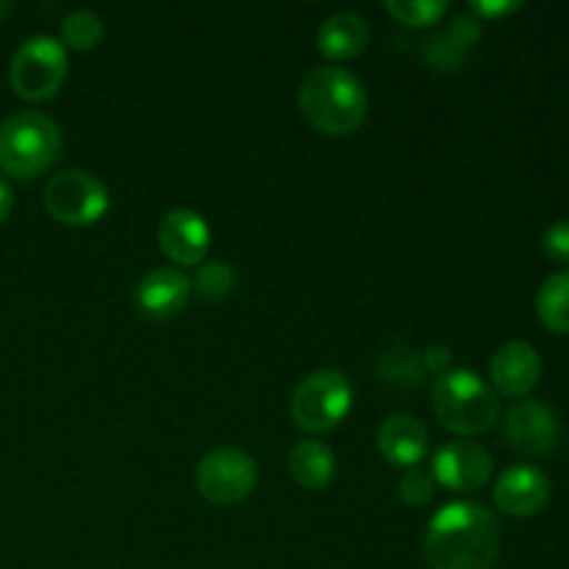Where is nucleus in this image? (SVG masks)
<instances>
[{
    "instance_id": "1",
    "label": "nucleus",
    "mask_w": 569,
    "mask_h": 569,
    "mask_svg": "<svg viewBox=\"0 0 569 569\" xmlns=\"http://www.w3.org/2000/svg\"><path fill=\"white\" fill-rule=\"evenodd\" d=\"M422 550L431 569H492L500 556V526L483 503L459 500L433 517Z\"/></svg>"
},
{
    "instance_id": "2",
    "label": "nucleus",
    "mask_w": 569,
    "mask_h": 569,
    "mask_svg": "<svg viewBox=\"0 0 569 569\" xmlns=\"http://www.w3.org/2000/svg\"><path fill=\"white\" fill-rule=\"evenodd\" d=\"M300 114L328 137H348L367 120V92L353 72L342 67H315L298 89Z\"/></svg>"
},
{
    "instance_id": "3",
    "label": "nucleus",
    "mask_w": 569,
    "mask_h": 569,
    "mask_svg": "<svg viewBox=\"0 0 569 569\" xmlns=\"http://www.w3.org/2000/svg\"><path fill=\"white\" fill-rule=\"evenodd\" d=\"M433 415L448 431L478 437L492 431L500 417L498 395L472 370H450L431 387Z\"/></svg>"
},
{
    "instance_id": "4",
    "label": "nucleus",
    "mask_w": 569,
    "mask_h": 569,
    "mask_svg": "<svg viewBox=\"0 0 569 569\" xmlns=\"http://www.w3.org/2000/svg\"><path fill=\"white\" fill-rule=\"evenodd\" d=\"M61 131L42 111H17L0 126V170L9 178H37L56 164Z\"/></svg>"
},
{
    "instance_id": "5",
    "label": "nucleus",
    "mask_w": 569,
    "mask_h": 569,
    "mask_svg": "<svg viewBox=\"0 0 569 569\" xmlns=\"http://www.w3.org/2000/svg\"><path fill=\"white\" fill-rule=\"evenodd\" d=\"M350 406H353V387L345 372L317 370L295 389L289 411L298 428L309 433H326L348 417Z\"/></svg>"
},
{
    "instance_id": "6",
    "label": "nucleus",
    "mask_w": 569,
    "mask_h": 569,
    "mask_svg": "<svg viewBox=\"0 0 569 569\" xmlns=\"http://www.w3.org/2000/svg\"><path fill=\"white\" fill-rule=\"evenodd\" d=\"M67 78V50L59 39L39 37L26 39L17 48L9 67L11 89L22 100H48L61 89Z\"/></svg>"
},
{
    "instance_id": "7",
    "label": "nucleus",
    "mask_w": 569,
    "mask_h": 569,
    "mask_svg": "<svg viewBox=\"0 0 569 569\" xmlns=\"http://www.w3.org/2000/svg\"><path fill=\"white\" fill-rule=\"evenodd\" d=\"M109 189L92 172L64 170L44 187V209L61 226H94L109 211Z\"/></svg>"
},
{
    "instance_id": "8",
    "label": "nucleus",
    "mask_w": 569,
    "mask_h": 569,
    "mask_svg": "<svg viewBox=\"0 0 569 569\" xmlns=\"http://www.w3.org/2000/svg\"><path fill=\"white\" fill-rule=\"evenodd\" d=\"M200 495L214 506L242 503L259 481V467L253 456L239 448H217L200 459L194 472Z\"/></svg>"
},
{
    "instance_id": "9",
    "label": "nucleus",
    "mask_w": 569,
    "mask_h": 569,
    "mask_svg": "<svg viewBox=\"0 0 569 569\" xmlns=\"http://www.w3.org/2000/svg\"><path fill=\"white\" fill-rule=\"evenodd\" d=\"M431 478L448 492H478L492 478V456L476 442H445L433 453Z\"/></svg>"
},
{
    "instance_id": "10",
    "label": "nucleus",
    "mask_w": 569,
    "mask_h": 569,
    "mask_svg": "<svg viewBox=\"0 0 569 569\" xmlns=\"http://www.w3.org/2000/svg\"><path fill=\"white\" fill-rule=\"evenodd\" d=\"M503 437L517 453L545 459L559 448V420L545 403L520 400L506 415Z\"/></svg>"
},
{
    "instance_id": "11",
    "label": "nucleus",
    "mask_w": 569,
    "mask_h": 569,
    "mask_svg": "<svg viewBox=\"0 0 569 569\" xmlns=\"http://www.w3.org/2000/svg\"><path fill=\"white\" fill-rule=\"evenodd\" d=\"M211 231L192 209H172L159 222V244L178 267H200L209 253Z\"/></svg>"
},
{
    "instance_id": "12",
    "label": "nucleus",
    "mask_w": 569,
    "mask_h": 569,
    "mask_svg": "<svg viewBox=\"0 0 569 569\" xmlns=\"http://www.w3.org/2000/svg\"><path fill=\"white\" fill-rule=\"evenodd\" d=\"M550 478L539 467L515 465L495 483V506L509 517H533L548 506Z\"/></svg>"
},
{
    "instance_id": "13",
    "label": "nucleus",
    "mask_w": 569,
    "mask_h": 569,
    "mask_svg": "<svg viewBox=\"0 0 569 569\" xmlns=\"http://www.w3.org/2000/svg\"><path fill=\"white\" fill-rule=\"evenodd\" d=\"M492 387L506 398H526L542 378V359L537 348L528 342H506L498 353L492 356Z\"/></svg>"
},
{
    "instance_id": "14",
    "label": "nucleus",
    "mask_w": 569,
    "mask_h": 569,
    "mask_svg": "<svg viewBox=\"0 0 569 569\" xmlns=\"http://www.w3.org/2000/svg\"><path fill=\"white\" fill-rule=\"evenodd\" d=\"M192 298V281L181 270L159 267L139 281L137 303L153 320H170Z\"/></svg>"
},
{
    "instance_id": "15",
    "label": "nucleus",
    "mask_w": 569,
    "mask_h": 569,
    "mask_svg": "<svg viewBox=\"0 0 569 569\" xmlns=\"http://www.w3.org/2000/svg\"><path fill=\"white\" fill-rule=\"evenodd\" d=\"M428 428L411 415H392L378 428V450L392 467H411L415 470L428 456Z\"/></svg>"
},
{
    "instance_id": "16",
    "label": "nucleus",
    "mask_w": 569,
    "mask_h": 569,
    "mask_svg": "<svg viewBox=\"0 0 569 569\" xmlns=\"http://www.w3.org/2000/svg\"><path fill=\"white\" fill-rule=\"evenodd\" d=\"M317 44H320V53L333 61L356 59L370 44V26L356 11H337L320 26Z\"/></svg>"
},
{
    "instance_id": "17",
    "label": "nucleus",
    "mask_w": 569,
    "mask_h": 569,
    "mask_svg": "<svg viewBox=\"0 0 569 569\" xmlns=\"http://www.w3.org/2000/svg\"><path fill=\"white\" fill-rule=\"evenodd\" d=\"M289 472L303 489H326L337 472V459L328 445L303 439L289 450Z\"/></svg>"
},
{
    "instance_id": "18",
    "label": "nucleus",
    "mask_w": 569,
    "mask_h": 569,
    "mask_svg": "<svg viewBox=\"0 0 569 569\" xmlns=\"http://www.w3.org/2000/svg\"><path fill=\"white\" fill-rule=\"evenodd\" d=\"M378 376L395 389H417L426 381V365H422V356L417 350L395 345L378 359Z\"/></svg>"
},
{
    "instance_id": "19",
    "label": "nucleus",
    "mask_w": 569,
    "mask_h": 569,
    "mask_svg": "<svg viewBox=\"0 0 569 569\" xmlns=\"http://www.w3.org/2000/svg\"><path fill=\"white\" fill-rule=\"evenodd\" d=\"M537 317L553 333H569V270L556 272L537 292Z\"/></svg>"
},
{
    "instance_id": "20",
    "label": "nucleus",
    "mask_w": 569,
    "mask_h": 569,
    "mask_svg": "<svg viewBox=\"0 0 569 569\" xmlns=\"http://www.w3.org/2000/svg\"><path fill=\"white\" fill-rule=\"evenodd\" d=\"M103 39V20L94 11L78 9L61 20V42L72 50H92Z\"/></svg>"
},
{
    "instance_id": "21",
    "label": "nucleus",
    "mask_w": 569,
    "mask_h": 569,
    "mask_svg": "<svg viewBox=\"0 0 569 569\" xmlns=\"http://www.w3.org/2000/svg\"><path fill=\"white\" fill-rule=\"evenodd\" d=\"M237 276L226 261H206L200 264L198 276L192 281V292L200 295L203 300H222L231 295Z\"/></svg>"
},
{
    "instance_id": "22",
    "label": "nucleus",
    "mask_w": 569,
    "mask_h": 569,
    "mask_svg": "<svg viewBox=\"0 0 569 569\" xmlns=\"http://www.w3.org/2000/svg\"><path fill=\"white\" fill-rule=\"evenodd\" d=\"M387 11L395 20L403 22V26L426 28L442 20V14L448 11V3L445 0H389Z\"/></svg>"
},
{
    "instance_id": "23",
    "label": "nucleus",
    "mask_w": 569,
    "mask_h": 569,
    "mask_svg": "<svg viewBox=\"0 0 569 569\" xmlns=\"http://www.w3.org/2000/svg\"><path fill=\"white\" fill-rule=\"evenodd\" d=\"M433 492H437V483H433V478L428 476V472L417 470V467L400 478L398 495L406 506H411V509H422V506L431 503Z\"/></svg>"
},
{
    "instance_id": "24",
    "label": "nucleus",
    "mask_w": 569,
    "mask_h": 569,
    "mask_svg": "<svg viewBox=\"0 0 569 569\" xmlns=\"http://www.w3.org/2000/svg\"><path fill=\"white\" fill-rule=\"evenodd\" d=\"M422 59H426L433 70H459V67L465 64L467 53L465 50L456 48V44L450 42L442 31V33H437L433 39H428L426 50H422Z\"/></svg>"
},
{
    "instance_id": "25",
    "label": "nucleus",
    "mask_w": 569,
    "mask_h": 569,
    "mask_svg": "<svg viewBox=\"0 0 569 569\" xmlns=\"http://www.w3.org/2000/svg\"><path fill=\"white\" fill-rule=\"evenodd\" d=\"M445 37H448L456 48L467 53V50L478 42V37H481V20H478L476 14H459L453 22H450Z\"/></svg>"
},
{
    "instance_id": "26",
    "label": "nucleus",
    "mask_w": 569,
    "mask_h": 569,
    "mask_svg": "<svg viewBox=\"0 0 569 569\" xmlns=\"http://www.w3.org/2000/svg\"><path fill=\"white\" fill-rule=\"evenodd\" d=\"M542 250L548 259L567 264L569 261V220H559L542 233Z\"/></svg>"
},
{
    "instance_id": "27",
    "label": "nucleus",
    "mask_w": 569,
    "mask_h": 569,
    "mask_svg": "<svg viewBox=\"0 0 569 569\" xmlns=\"http://www.w3.org/2000/svg\"><path fill=\"white\" fill-rule=\"evenodd\" d=\"M520 9V3H506V0H476L472 3V14L478 17V20H498V17H506L511 14V11Z\"/></svg>"
},
{
    "instance_id": "28",
    "label": "nucleus",
    "mask_w": 569,
    "mask_h": 569,
    "mask_svg": "<svg viewBox=\"0 0 569 569\" xmlns=\"http://www.w3.org/2000/svg\"><path fill=\"white\" fill-rule=\"evenodd\" d=\"M450 350L442 348V345H433V348H428L426 353H422V365H426V372H433V376H445V372H450Z\"/></svg>"
},
{
    "instance_id": "29",
    "label": "nucleus",
    "mask_w": 569,
    "mask_h": 569,
    "mask_svg": "<svg viewBox=\"0 0 569 569\" xmlns=\"http://www.w3.org/2000/svg\"><path fill=\"white\" fill-rule=\"evenodd\" d=\"M11 209H14V192H11L9 183L0 178V222H6V217L11 214Z\"/></svg>"
},
{
    "instance_id": "30",
    "label": "nucleus",
    "mask_w": 569,
    "mask_h": 569,
    "mask_svg": "<svg viewBox=\"0 0 569 569\" xmlns=\"http://www.w3.org/2000/svg\"><path fill=\"white\" fill-rule=\"evenodd\" d=\"M9 11H11L9 3H0V20H3V17H9Z\"/></svg>"
}]
</instances>
